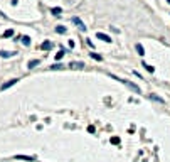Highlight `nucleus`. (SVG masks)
Returning <instances> with one entry per match:
<instances>
[{
	"instance_id": "nucleus-1",
	"label": "nucleus",
	"mask_w": 170,
	"mask_h": 162,
	"mask_svg": "<svg viewBox=\"0 0 170 162\" xmlns=\"http://www.w3.org/2000/svg\"><path fill=\"white\" fill-rule=\"evenodd\" d=\"M113 79H116V81H120V83H123V84H126L131 91H135V93H142V89H140V86H136L135 83H131V81H128V79H123V78H118V76H115V74H109Z\"/></svg>"
},
{
	"instance_id": "nucleus-2",
	"label": "nucleus",
	"mask_w": 170,
	"mask_h": 162,
	"mask_svg": "<svg viewBox=\"0 0 170 162\" xmlns=\"http://www.w3.org/2000/svg\"><path fill=\"white\" fill-rule=\"evenodd\" d=\"M71 21L74 22V24H76L77 27H79V31H82V32L86 31V26H84V24H82V21H81V19H79V17H72Z\"/></svg>"
},
{
	"instance_id": "nucleus-3",
	"label": "nucleus",
	"mask_w": 170,
	"mask_h": 162,
	"mask_svg": "<svg viewBox=\"0 0 170 162\" xmlns=\"http://www.w3.org/2000/svg\"><path fill=\"white\" fill-rule=\"evenodd\" d=\"M17 81H19V79H10V81H7V83H4V84H2V86H0V89H2V91H4V89L10 88L12 84H15Z\"/></svg>"
},
{
	"instance_id": "nucleus-4",
	"label": "nucleus",
	"mask_w": 170,
	"mask_h": 162,
	"mask_svg": "<svg viewBox=\"0 0 170 162\" xmlns=\"http://www.w3.org/2000/svg\"><path fill=\"white\" fill-rule=\"evenodd\" d=\"M96 37H98V39H101V41H104V42H111V37L106 36V34H103V32H98V34H96Z\"/></svg>"
},
{
	"instance_id": "nucleus-5",
	"label": "nucleus",
	"mask_w": 170,
	"mask_h": 162,
	"mask_svg": "<svg viewBox=\"0 0 170 162\" xmlns=\"http://www.w3.org/2000/svg\"><path fill=\"white\" fill-rule=\"evenodd\" d=\"M41 49L42 51H49V49H52V42L51 41H44L41 44Z\"/></svg>"
},
{
	"instance_id": "nucleus-6",
	"label": "nucleus",
	"mask_w": 170,
	"mask_h": 162,
	"mask_svg": "<svg viewBox=\"0 0 170 162\" xmlns=\"http://www.w3.org/2000/svg\"><path fill=\"white\" fill-rule=\"evenodd\" d=\"M39 64V59H32V61H29V64H27V68L29 69H34Z\"/></svg>"
},
{
	"instance_id": "nucleus-7",
	"label": "nucleus",
	"mask_w": 170,
	"mask_h": 162,
	"mask_svg": "<svg viewBox=\"0 0 170 162\" xmlns=\"http://www.w3.org/2000/svg\"><path fill=\"white\" fill-rule=\"evenodd\" d=\"M14 54H15V52H9V51H0V56H2V58H12V56H14Z\"/></svg>"
},
{
	"instance_id": "nucleus-8",
	"label": "nucleus",
	"mask_w": 170,
	"mask_h": 162,
	"mask_svg": "<svg viewBox=\"0 0 170 162\" xmlns=\"http://www.w3.org/2000/svg\"><path fill=\"white\" fill-rule=\"evenodd\" d=\"M135 49H136V52H138L140 56H143V54H145V49H143V46H142V44H136V46H135Z\"/></svg>"
},
{
	"instance_id": "nucleus-9",
	"label": "nucleus",
	"mask_w": 170,
	"mask_h": 162,
	"mask_svg": "<svg viewBox=\"0 0 170 162\" xmlns=\"http://www.w3.org/2000/svg\"><path fill=\"white\" fill-rule=\"evenodd\" d=\"M20 39H22V44H24V46H29V44H31V37L29 36H22Z\"/></svg>"
},
{
	"instance_id": "nucleus-10",
	"label": "nucleus",
	"mask_w": 170,
	"mask_h": 162,
	"mask_svg": "<svg viewBox=\"0 0 170 162\" xmlns=\"http://www.w3.org/2000/svg\"><path fill=\"white\" fill-rule=\"evenodd\" d=\"M69 66H71L72 69H81L82 66H84V64H82V63H71Z\"/></svg>"
},
{
	"instance_id": "nucleus-11",
	"label": "nucleus",
	"mask_w": 170,
	"mask_h": 162,
	"mask_svg": "<svg viewBox=\"0 0 170 162\" xmlns=\"http://www.w3.org/2000/svg\"><path fill=\"white\" fill-rule=\"evenodd\" d=\"M51 12L54 14V15H59V14L62 12V9H61V7H52V9H51Z\"/></svg>"
},
{
	"instance_id": "nucleus-12",
	"label": "nucleus",
	"mask_w": 170,
	"mask_h": 162,
	"mask_svg": "<svg viewBox=\"0 0 170 162\" xmlns=\"http://www.w3.org/2000/svg\"><path fill=\"white\" fill-rule=\"evenodd\" d=\"M142 66H143V68L147 69V71H150V73H153V71H155V68H153V66H150V64H147V63H143Z\"/></svg>"
},
{
	"instance_id": "nucleus-13",
	"label": "nucleus",
	"mask_w": 170,
	"mask_h": 162,
	"mask_svg": "<svg viewBox=\"0 0 170 162\" xmlns=\"http://www.w3.org/2000/svg\"><path fill=\"white\" fill-rule=\"evenodd\" d=\"M56 32H57V34H64V32H66V27H64V26H57Z\"/></svg>"
},
{
	"instance_id": "nucleus-14",
	"label": "nucleus",
	"mask_w": 170,
	"mask_h": 162,
	"mask_svg": "<svg viewBox=\"0 0 170 162\" xmlns=\"http://www.w3.org/2000/svg\"><path fill=\"white\" fill-rule=\"evenodd\" d=\"M10 36H14V29H7V31L4 32V36H2V37H10Z\"/></svg>"
},
{
	"instance_id": "nucleus-15",
	"label": "nucleus",
	"mask_w": 170,
	"mask_h": 162,
	"mask_svg": "<svg viewBox=\"0 0 170 162\" xmlns=\"http://www.w3.org/2000/svg\"><path fill=\"white\" fill-rule=\"evenodd\" d=\"M91 58H93V59H96V61H103V58H101L99 54H96V52H91Z\"/></svg>"
},
{
	"instance_id": "nucleus-16",
	"label": "nucleus",
	"mask_w": 170,
	"mask_h": 162,
	"mask_svg": "<svg viewBox=\"0 0 170 162\" xmlns=\"http://www.w3.org/2000/svg\"><path fill=\"white\" fill-rule=\"evenodd\" d=\"M150 98H152V100H155V101H158V103H163V100L160 98V96H157V95H152Z\"/></svg>"
},
{
	"instance_id": "nucleus-17",
	"label": "nucleus",
	"mask_w": 170,
	"mask_h": 162,
	"mask_svg": "<svg viewBox=\"0 0 170 162\" xmlns=\"http://www.w3.org/2000/svg\"><path fill=\"white\" fill-rule=\"evenodd\" d=\"M64 52H66V51H64V49H61V51H59V52L56 54V59H62V56H64Z\"/></svg>"
},
{
	"instance_id": "nucleus-18",
	"label": "nucleus",
	"mask_w": 170,
	"mask_h": 162,
	"mask_svg": "<svg viewBox=\"0 0 170 162\" xmlns=\"http://www.w3.org/2000/svg\"><path fill=\"white\" fill-rule=\"evenodd\" d=\"M62 68H64V66L59 64V63H56V64H52V66H51V69H62Z\"/></svg>"
},
{
	"instance_id": "nucleus-19",
	"label": "nucleus",
	"mask_w": 170,
	"mask_h": 162,
	"mask_svg": "<svg viewBox=\"0 0 170 162\" xmlns=\"http://www.w3.org/2000/svg\"><path fill=\"white\" fill-rule=\"evenodd\" d=\"M17 159H20V161H32V157H26V155H17Z\"/></svg>"
},
{
	"instance_id": "nucleus-20",
	"label": "nucleus",
	"mask_w": 170,
	"mask_h": 162,
	"mask_svg": "<svg viewBox=\"0 0 170 162\" xmlns=\"http://www.w3.org/2000/svg\"><path fill=\"white\" fill-rule=\"evenodd\" d=\"M111 144H120V139L118 137H113V139H111Z\"/></svg>"
},
{
	"instance_id": "nucleus-21",
	"label": "nucleus",
	"mask_w": 170,
	"mask_h": 162,
	"mask_svg": "<svg viewBox=\"0 0 170 162\" xmlns=\"http://www.w3.org/2000/svg\"><path fill=\"white\" fill-rule=\"evenodd\" d=\"M167 2H169V4H170V0H167Z\"/></svg>"
}]
</instances>
